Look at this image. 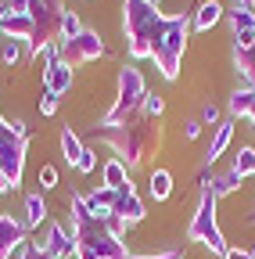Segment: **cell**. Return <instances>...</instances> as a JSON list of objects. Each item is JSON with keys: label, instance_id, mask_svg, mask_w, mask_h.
I'll use <instances>...</instances> for the list:
<instances>
[{"label": "cell", "instance_id": "obj_1", "mask_svg": "<svg viewBox=\"0 0 255 259\" xmlns=\"http://www.w3.org/2000/svg\"><path fill=\"white\" fill-rule=\"evenodd\" d=\"M69 223L76 231V259H130L122 238H115L108 227L90 212L83 194L69 198Z\"/></svg>", "mask_w": 255, "mask_h": 259}, {"label": "cell", "instance_id": "obj_2", "mask_svg": "<svg viewBox=\"0 0 255 259\" xmlns=\"http://www.w3.org/2000/svg\"><path fill=\"white\" fill-rule=\"evenodd\" d=\"M93 137L101 144H112L115 158H122L133 169L151 155V148H158V122H151V119H133V122H122V126H101L97 122Z\"/></svg>", "mask_w": 255, "mask_h": 259}, {"label": "cell", "instance_id": "obj_3", "mask_svg": "<svg viewBox=\"0 0 255 259\" xmlns=\"http://www.w3.org/2000/svg\"><path fill=\"white\" fill-rule=\"evenodd\" d=\"M162 8L147 4V0H122V36H126V54L133 61L151 58V44L162 32Z\"/></svg>", "mask_w": 255, "mask_h": 259}, {"label": "cell", "instance_id": "obj_4", "mask_svg": "<svg viewBox=\"0 0 255 259\" xmlns=\"http://www.w3.org/2000/svg\"><path fill=\"white\" fill-rule=\"evenodd\" d=\"M187 36H190V18L187 15H166L162 32L151 44V61L158 65L162 79H169V83L180 76V65L187 54Z\"/></svg>", "mask_w": 255, "mask_h": 259}, {"label": "cell", "instance_id": "obj_5", "mask_svg": "<svg viewBox=\"0 0 255 259\" xmlns=\"http://www.w3.org/2000/svg\"><path fill=\"white\" fill-rule=\"evenodd\" d=\"M144 97H147V83L140 76V69L130 61V65H122L119 69V90H115V105L105 112L101 126H122V122H133L140 119V105H144Z\"/></svg>", "mask_w": 255, "mask_h": 259}, {"label": "cell", "instance_id": "obj_6", "mask_svg": "<svg viewBox=\"0 0 255 259\" xmlns=\"http://www.w3.org/2000/svg\"><path fill=\"white\" fill-rule=\"evenodd\" d=\"M216 194L209 187H201V198H198V209L187 223V241H198L201 248H209L212 255H227V238L219 231V220H216Z\"/></svg>", "mask_w": 255, "mask_h": 259}, {"label": "cell", "instance_id": "obj_7", "mask_svg": "<svg viewBox=\"0 0 255 259\" xmlns=\"http://www.w3.org/2000/svg\"><path fill=\"white\" fill-rule=\"evenodd\" d=\"M29 141H33V137H25V134H15V130H11V122H8V130H4V134H0V173H4V180L11 184V191L22 184Z\"/></svg>", "mask_w": 255, "mask_h": 259}, {"label": "cell", "instance_id": "obj_8", "mask_svg": "<svg viewBox=\"0 0 255 259\" xmlns=\"http://www.w3.org/2000/svg\"><path fill=\"white\" fill-rule=\"evenodd\" d=\"M105 54V40L97 29H83L72 40H58V61H65L69 69H79L86 61H97Z\"/></svg>", "mask_w": 255, "mask_h": 259}, {"label": "cell", "instance_id": "obj_9", "mask_svg": "<svg viewBox=\"0 0 255 259\" xmlns=\"http://www.w3.org/2000/svg\"><path fill=\"white\" fill-rule=\"evenodd\" d=\"M25 241H29V227L11 212H0V259H11L15 248Z\"/></svg>", "mask_w": 255, "mask_h": 259}, {"label": "cell", "instance_id": "obj_10", "mask_svg": "<svg viewBox=\"0 0 255 259\" xmlns=\"http://www.w3.org/2000/svg\"><path fill=\"white\" fill-rule=\"evenodd\" d=\"M54 259H69L76 255V231H72V223H50L47 227V248Z\"/></svg>", "mask_w": 255, "mask_h": 259}, {"label": "cell", "instance_id": "obj_11", "mask_svg": "<svg viewBox=\"0 0 255 259\" xmlns=\"http://www.w3.org/2000/svg\"><path fill=\"white\" fill-rule=\"evenodd\" d=\"M112 212L126 223V227H137L147 212H144V198L133 191V187H126V191H119L115 194V205H112Z\"/></svg>", "mask_w": 255, "mask_h": 259}, {"label": "cell", "instance_id": "obj_12", "mask_svg": "<svg viewBox=\"0 0 255 259\" xmlns=\"http://www.w3.org/2000/svg\"><path fill=\"white\" fill-rule=\"evenodd\" d=\"M0 36H11V40H22V44H33L36 25H33V18H29V11H25V15H18V11H0Z\"/></svg>", "mask_w": 255, "mask_h": 259}, {"label": "cell", "instance_id": "obj_13", "mask_svg": "<svg viewBox=\"0 0 255 259\" xmlns=\"http://www.w3.org/2000/svg\"><path fill=\"white\" fill-rule=\"evenodd\" d=\"M223 15H227V8H223L219 0H201V4L194 8V15H190V29L209 32L212 25H219V22H223Z\"/></svg>", "mask_w": 255, "mask_h": 259}, {"label": "cell", "instance_id": "obj_14", "mask_svg": "<svg viewBox=\"0 0 255 259\" xmlns=\"http://www.w3.org/2000/svg\"><path fill=\"white\" fill-rule=\"evenodd\" d=\"M72 83H76V76H72V69H69L65 61H54L50 69H47V76H43V90H50L58 97H65L72 90Z\"/></svg>", "mask_w": 255, "mask_h": 259}, {"label": "cell", "instance_id": "obj_15", "mask_svg": "<svg viewBox=\"0 0 255 259\" xmlns=\"http://www.w3.org/2000/svg\"><path fill=\"white\" fill-rule=\"evenodd\" d=\"M101 180H105V187H112V191L133 187V180H130V166H126L122 158H108V162H105V166H101Z\"/></svg>", "mask_w": 255, "mask_h": 259}, {"label": "cell", "instance_id": "obj_16", "mask_svg": "<svg viewBox=\"0 0 255 259\" xmlns=\"http://www.w3.org/2000/svg\"><path fill=\"white\" fill-rule=\"evenodd\" d=\"M22 223L29 227V231H40V223H47V198L40 191L25 194V216H22Z\"/></svg>", "mask_w": 255, "mask_h": 259}, {"label": "cell", "instance_id": "obj_17", "mask_svg": "<svg viewBox=\"0 0 255 259\" xmlns=\"http://www.w3.org/2000/svg\"><path fill=\"white\" fill-rule=\"evenodd\" d=\"M83 151H86V144H83V137L76 134L72 126H61V155H65V162L76 169L79 166V158H83Z\"/></svg>", "mask_w": 255, "mask_h": 259}, {"label": "cell", "instance_id": "obj_18", "mask_svg": "<svg viewBox=\"0 0 255 259\" xmlns=\"http://www.w3.org/2000/svg\"><path fill=\"white\" fill-rule=\"evenodd\" d=\"M115 194H119V191H112V187L97 184L90 194H83V198H86V205H90V212H93V216H105V212H112V205H115Z\"/></svg>", "mask_w": 255, "mask_h": 259}, {"label": "cell", "instance_id": "obj_19", "mask_svg": "<svg viewBox=\"0 0 255 259\" xmlns=\"http://www.w3.org/2000/svg\"><path fill=\"white\" fill-rule=\"evenodd\" d=\"M230 141H234V122H219V126H216V137H212V144H209V151H205V166H212V162L230 148Z\"/></svg>", "mask_w": 255, "mask_h": 259}, {"label": "cell", "instance_id": "obj_20", "mask_svg": "<svg viewBox=\"0 0 255 259\" xmlns=\"http://www.w3.org/2000/svg\"><path fill=\"white\" fill-rule=\"evenodd\" d=\"M147 194L155 202H166L173 194V173L169 169H151L147 173Z\"/></svg>", "mask_w": 255, "mask_h": 259}, {"label": "cell", "instance_id": "obj_21", "mask_svg": "<svg viewBox=\"0 0 255 259\" xmlns=\"http://www.w3.org/2000/svg\"><path fill=\"white\" fill-rule=\"evenodd\" d=\"M241 184H244V177H237V173H234V166H230L227 173H219V177H212L209 191L216 194V198H227V194H234V191H237Z\"/></svg>", "mask_w": 255, "mask_h": 259}, {"label": "cell", "instance_id": "obj_22", "mask_svg": "<svg viewBox=\"0 0 255 259\" xmlns=\"http://www.w3.org/2000/svg\"><path fill=\"white\" fill-rule=\"evenodd\" d=\"M25 51H29V44H22V40H11V36H0V61H4L8 69H15V65L25 58Z\"/></svg>", "mask_w": 255, "mask_h": 259}, {"label": "cell", "instance_id": "obj_23", "mask_svg": "<svg viewBox=\"0 0 255 259\" xmlns=\"http://www.w3.org/2000/svg\"><path fill=\"white\" fill-rule=\"evenodd\" d=\"M227 22H230V29H234V36H237V32H248V29H255V8L234 4V8L227 11Z\"/></svg>", "mask_w": 255, "mask_h": 259}, {"label": "cell", "instance_id": "obj_24", "mask_svg": "<svg viewBox=\"0 0 255 259\" xmlns=\"http://www.w3.org/2000/svg\"><path fill=\"white\" fill-rule=\"evenodd\" d=\"M251 105H255V90H248V87H241V90H234L230 94V101H227V108H230V115L237 119H248V112H251Z\"/></svg>", "mask_w": 255, "mask_h": 259}, {"label": "cell", "instance_id": "obj_25", "mask_svg": "<svg viewBox=\"0 0 255 259\" xmlns=\"http://www.w3.org/2000/svg\"><path fill=\"white\" fill-rule=\"evenodd\" d=\"M234 173H237V177H244V180H248V177H255V148H251V144L237 151V158H234Z\"/></svg>", "mask_w": 255, "mask_h": 259}, {"label": "cell", "instance_id": "obj_26", "mask_svg": "<svg viewBox=\"0 0 255 259\" xmlns=\"http://www.w3.org/2000/svg\"><path fill=\"white\" fill-rule=\"evenodd\" d=\"M29 58H33V69H40V76H47V69L58 61V44L40 47V51H33V54H29Z\"/></svg>", "mask_w": 255, "mask_h": 259}, {"label": "cell", "instance_id": "obj_27", "mask_svg": "<svg viewBox=\"0 0 255 259\" xmlns=\"http://www.w3.org/2000/svg\"><path fill=\"white\" fill-rule=\"evenodd\" d=\"M166 112V101H162V94H151L147 90V97H144V105H140V119H151V122H158V115Z\"/></svg>", "mask_w": 255, "mask_h": 259}, {"label": "cell", "instance_id": "obj_28", "mask_svg": "<svg viewBox=\"0 0 255 259\" xmlns=\"http://www.w3.org/2000/svg\"><path fill=\"white\" fill-rule=\"evenodd\" d=\"M79 32H83V22H79V15L69 8L65 18H61V40H72V36H79Z\"/></svg>", "mask_w": 255, "mask_h": 259}, {"label": "cell", "instance_id": "obj_29", "mask_svg": "<svg viewBox=\"0 0 255 259\" xmlns=\"http://www.w3.org/2000/svg\"><path fill=\"white\" fill-rule=\"evenodd\" d=\"M58 105H61V97H58V94H50V90H43V94H40V101H36L40 115H54V112H58Z\"/></svg>", "mask_w": 255, "mask_h": 259}, {"label": "cell", "instance_id": "obj_30", "mask_svg": "<svg viewBox=\"0 0 255 259\" xmlns=\"http://www.w3.org/2000/svg\"><path fill=\"white\" fill-rule=\"evenodd\" d=\"M36 180H40V187H43V191H54L61 177H58V169H54V166H40V173H36Z\"/></svg>", "mask_w": 255, "mask_h": 259}, {"label": "cell", "instance_id": "obj_31", "mask_svg": "<svg viewBox=\"0 0 255 259\" xmlns=\"http://www.w3.org/2000/svg\"><path fill=\"white\" fill-rule=\"evenodd\" d=\"M76 169H79V173H93V169H97V151H93L90 144H86V151H83V158H79Z\"/></svg>", "mask_w": 255, "mask_h": 259}, {"label": "cell", "instance_id": "obj_32", "mask_svg": "<svg viewBox=\"0 0 255 259\" xmlns=\"http://www.w3.org/2000/svg\"><path fill=\"white\" fill-rule=\"evenodd\" d=\"M130 259H183V252H180V248H166V252H147V255H137V252H130Z\"/></svg>", "mask_w": 255, "mask_h": 259}, {"label": "cell", "instance_id": "obj_33", "mask_svg": "<svg viewBox=\"0 0 255 259\" xmlns=\"http://www.w3.org/2000/svg\"><path fill=\"white\" fill-rule=\"evenodd\" d=\"M201 122H205V126H219V105H216V101H205V108H201Z\"/></svg>", "mask_w": 255, "mask_h": 259}, {"label": "cell", "instance_id": "obj_34", "mask_svg": "<svg viewBox=\"0 0 255 259\" xmlns=\"http://www.w3.org/2000/svg\"><path fill=\"white\" fill-rule=\"evenodd\" d=\"M201 126H205L201 119H187V122H183V137H187V141H198V137H201Z\"/></svg>", "mask_w": 255, "mask_h": 259}, {"label": "cell", "instance_id": "obj_35", "mask_svg": "<svg viewBox=\"0 0 255 259\" xmlns=\"http://www.w3.org/2000/svg\"><path fill=\"white\" fill-rule=\"evenodd\" d=\"M223 259H251V255H248V248H227Z\"/></svg>", "mask_w": 255, "mask_h": 259}, {"label": "cell", "instance_id": "obj_36", "mask_svg": "<svg viewBox=\"0 0 255 259\" xmlns=\"http://www.w3.org/2000/svg\"><path fill=\"white\" fill-rule=\"evenodd\" d=\"M29 259H54L50 252H43V248H33V252H29Z\"/></svg>", "mask_w": 255, "mask_h": 259}, {"label": "cell", "instance_id": "obj_37", "mask_svg": "<svg viewBox=\"0 0 255 259\" xmlns=\"http://www.w3.org/2000/svg\"><path fill=\"white\" fill-rule=\"evenodd\" d=\"M4 191H11V184L4 180V173H0V194H4Z\"/></svg>", "mask_w": 255, "mask_h": 259}, {"label": "cell", "instance_id": "obj_38", "mask_svg": "<svg viewBox=\"0 0 255 259\" xmlns=\"http://www.w3.org/2000/svg\"><path fill=\"white\" fill-rule=\"evenodd\" d=\"M237 4H241V8H255V0H237Z\"/></svg>", "mask_w": 255, "mask_h": 259}, {"label": "cell", "instance_id": "obj_39", "mask_svg": "<svg viewBox=\"0 0 255 259\" xmlns=\"http://www.w3.org/2000/svg\"><path fill=\"white\" fill-rule=\"evenodd\" d=\"M248 119H251V130H255V105H251V112H248Z\"/></svg>", "mask_w": 255, "mask_h": 259}, {"label": "cell", "instance_id": "obj_40", "mask_svg": "<svg viewBox=\"0 0 255 259\" xmlns=\"http://www.w3.org/2000/svg\"><path fill=\"white\" fill-rule=\"evenodd\" d=\"M4 130H8V119H4V115H0V134H4Z\"/></svg>", "mask_w": 255, "mask_h": 259}, {"label": "cell", "instance_id": "obj_41", "mask_svg": "<svg viewBox=\"0 0 255 259\" xmlns=\"http://www.w3.org/2000/svg\"><path fill=\"white\" fill-rule=\"evenodd\" d=\"M147 4H155V8H158V4H162V0H147Z\"/></svg>", "mask_w": 255, "mask_h": 259}, {"label": "cell", "instance_id": "obj_42", "mask_svg": "<svg viewBox=\"0 0 255 259\" xmlns=\"http://www.w3.org/2000/svg\"><path fill=\"white\" fill-rule=\"evenodd\" d=\"M248 255H251V259H255V248H251V252H248Z\"/></svg>", "mask_w": 255, "mask_h": 259}]
</instances>
